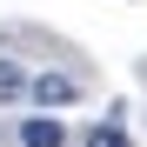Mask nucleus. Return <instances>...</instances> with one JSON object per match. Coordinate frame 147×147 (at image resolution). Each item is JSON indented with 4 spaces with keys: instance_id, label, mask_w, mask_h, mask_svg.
I'll use <instances>...</instances> for the list:
<instances>
[{
    "instance_id": "nucleus-2",
    "label": "nucleus",
    "mask_w": 147,
    "mask_h": 147,
    "mask_svg": "<svg viewBox=\"0 0 147 147\" xmlns=\"http://www.w3.org/2000/svg\"><path fill=\"white\" fill-rule=\"evenodd\" d=\"M20 147H67V127L54 114H34V120H20Z\"/></svg>"
},
{
    "instance_id": "nucleus-1",
    "label": "nucleus",
    "mask_w": 147,
    "mask_h": 147,
    "mask_svg": "<svg viewBox=\"0 0 147 147\" xmlns=\"http://www.w3.org/2000/svg\"><path fill=\"white\" fill-rule=\"evenodd\" d=\"M27 100H34V107H74V100H80V80L54 67V74H40V80L27 87Z\"/></svg>"
},
{
    "instance_id": "nucleus-4",
    "label": "nucleus",
    "mask_w": 147,
    "mask_h": 147,
    "mask_svg": "<svg viewBox=\"0 0 147 147\" xmlns=\"http://www.w3.org/2000/svg\"><path fill=\"white\" fill-rule=\"evenodd\" d=\"M80 147H134V140H127V127H120V120H100V127H87Z\"/></svg>"
},
{
    "instance_id": "nucleus-3",
    "label": "nucleus",
    "mask_w": 147,
    "mask_h": 147,
    "mask_svg": "<svg viewBox=\"0 0 147 147\" xmlns=\"http://www.w3.org/2000/svg\"><path fill=\"white\" fill-rule=\"evenodd\" d=\"M27 67H20V60H0V107H13V100H27Z\"/></svg>"
}]
</instances>
